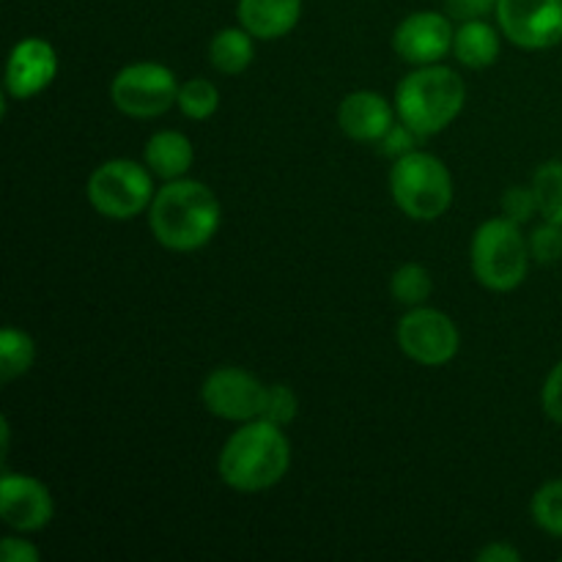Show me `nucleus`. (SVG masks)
<instances>
[{"mask_svg":"<svg viewBox=\"0 0 562 562\" xmlns=\"http://www.w3.org/2000/svg\"><path fill=\"white\" fill-rule=\"evenodd\" d=\"M269 387L241 368H217L206 376L201 398L220 420L250 423L261 420Z\"/></svg>","mask_w":562,"mask_h":562,"instance_id":"nucleus-10","label":"nucleus"},{"mask_svg":"<svg viewBox=\"0 0 562 562\" xmlns=\"http://www.w3.org/2000/svg\"><path fill=\"white\" fill-rule=\"evenodd\" d=\"M395 110L382 93L355 91L338 108V124L346 137L357 143H379L395 124Z\"/></svg>","mask_w":562,"mask_h":562,"instance_id":"nucleus-14","label":"nucleus"},{"mask_svg":"<svg viewBox=\"0 0 562 562\" xmlns=\"http://www.w3.org/2000/svg\"><path fill=\"white\" fill-rule=\"evenodd\" d=\"M541 406L547 412L549 420L562 426V360L549 371L547 382L541 390Z\"/></svg>","mask_w":562,"mask_h":562,"instance_id":"nucleus-28","label":"nucleus"},{"mask_svg":"<svg viewBox=\"0 0 562 562\" xmlns=\"http://www.w3.org/2000/svg\"><path fill=\"white\" fill-rule=\"evenodd\" d=\"M36 360V344L27 333L16 327H5L0 333V379L3 382H14V379L25 376Z\"/></svg>","mask_w":562,"mask_h":562,"instance_id":"nucleus-19","label":"nucleus"},{"mask_svg":"<svg viewBox=\"0 0 562 562\" xmlns=\"http://www.w3.org/2000/svg\"><path fill=\"white\" fill-rule=\"evenodd\" d=\"M532 192L538 201V214L549 223L562 225V162L549 159L532 176Z\"/></svg>","mask_w":562,"mask_h":562,"instance_id":"nucleus-20","label":"nucleus"},{"mask_svg":"<svg viewBox=\"0 0 562 562\" xmlns=\"http://www.w3.org/2000/svg\"><path fill=\"white\" fill-rule=\"evenodd\" d=\"M143 162L148 165L157 179L173 181L184 179L190 173L192 162H195V148H192L190 137L181 135L176 130H162L157 135L148 137L146 151H143Z\"/></svg>","mask_w":562,"mask_h":562,"instance_id":"nucleus-16","label":"nucleus"},{"mask_svg":"<svg viewBox=\"0 0 562 562\" xmlns=\"http://www.w3.org/2000/svg\"><path fill=\"white\" fill-rule=\"evenodd\" d=\"M434 280L431 272H428L423 263H404L393 272L390 278V294H393L395 302L406 307H417L431 296Z\"/></svg>","mask_w":562,"mask_h":562,"instance_id":"nucleus-21","label":"nucleus"},{"mask_svg":"<svg viewBox=\"0 0 562 562\" xmlns=\"http://www.w3.org/2000/svg\"><path fill=\"white\" fill-rule=\"evenodd\" d=\"M536 214H538V201H536V192H532V187L516 184L503 195V217H508L510 223L525 225V223H530Z\"/></svg>","mask_w":562,"mask_h":562,"instance_id":"nucleus-26","label":"nucleus"},{"mask_svg":"<svg viewBox=\"0 0 562 562\" xmlns=\"http://www.w3.org/2000/svg\"><path fill=\"white\" fill-rule=\"evenodd\" d=\"M464 102V80L442 64L417 66L395 88V113L423 137L448 130L461 115Z\"/></svg>","mask_w":562,"mask_h":562,"instance_id":"nucleus-3","label":"nucleus"},{"mask_svg":"<svg viewBox=\"0 0 562 562\" xmlns=\"http://www.w3.org/2000/svg\"><path fill=\"white\" fill-rule=\"evenodd\" d=\"M179 110L192 121H206L220 108V88L212 80L192 77L179 86Z\"/></svg>","mask_w":562,"mask_h":562,"instance_id":"nucleus-22","label":"nucleus"},{"mask_svg":"<svg viewBox=\"0 0 562 562\" xmlns=\"http://www.w3.org/2000/svg\"><path fill=\"white\" fill-rule=\"evenodd\" d=\"M58 75V55L53 44L31 36L14 44L5 66V93L11 99H31L49 88Z\"/></svg>","mask_w":562,"mask_h":562,"instance_id":"nucleus-13","label":"nucleus"},{"mask_svg":"<svg viewBox=\"0 0 562 562\" xmlns=\"http://www.w3.org/2000/svg\"><path fill=\"white\" fill-rule=\"evenodd\" d=\"M88 203L108 220H132L154 201V173L146 162L108 159L88 176Z\"/></svg>","mask_w":562,"mask_h":562,"instance_id":"nucleus-6","label":"nucleus"},{"mask_svg":"<svg viewBox=\"0 0 562 562\" xmlns=\"http://www.w3.org/2000/svg\"><path fill=\"white\" fill-rule=\"evenodd\" d=\"M499 49H503L499 31L486 20H467L456 27L453 55L467 69H486L497 64Z\"/></svg>","mask_w":562,"mask_h":562,"instance_id":"nucleus-17","label":"nucleus"},{"mask_svg":"<svg viewBox=\"0 0 562 562\" xmlns=\"http://www.w3.org/2000/svg\"><path fill=\"white\" fill-rule=\"evenodd\" d=\"M499 0H445L448 5V14L453 20L467 22V20H486L488 14L497 11Z\"/></svg>","mask_w":562,"mask_h":562,"instance_id":"nucleus-29","label":"nucleus"},{"mask_svg":"<svg viewBox=\"0 0 562 562\" xmlns=\"http://www.w3.org/2000/svg\"><path fill=\"white\" fill-rule=\"evenodd\" d=\"M53 497L42 481L5 472L0 481V516L11 530L38 532L53 521Z\"/></svg>","mask_w":562,"mask_h":562,"instance_id":"nucleus-12","label":"nucleus"},{"mask_svg":"<svg viewBox=\"0 0 562 562\" xmlns=\"http://www.w3.org/2000/svg\"><path fill=\"white\" fill-rule=\"evenodd\" d=\"M398 338L401 351L417 366L439 368L448 366L461 349V335L453 318L434 307H412L404 318L398 322Z\"/></svg>","mask_w":562,"mask_h":562,"instance_id":"nucleus-8","label":"nucleus"},{"mask_svg":"<svg viewBox=\"0 0 562 562\" xmlns=\"http://www.w3.org/2000/svg\"><path fill=\"white\" fill-rule=\"evenodd\" d=\"M530 256L538 263H558L562 258V225L543 220V225L530 234Z\"/></svg>","mask_w":562,"mask_h":562,"instance_id":"nucleus-25","label":"nucleus"},{"mask_svg":"<svg viewBox=\"0 0 562 562\" xmlns=\"http://www.w3.org/2000/svg\"><path fill=\"white\" fill-rule=\"evenodd\" d=\"M252 38L256 36L245 27H225V31L214 33L212 44H209V64L220 75H241L256 58Z\"/></svg>","mask_w":562,"mask_h":562,"instance_id":"nucleus-18","label":"nucleus"},{"mask_svg":"<svg viewBox=\"0 0 562 562\" xmlns=\"http://www.w3.org/2000/svg\"><path fill=\"white\" fill-rule=\"evenodd\" d=\"M497 25L521 49H549L562 42V0H499Z\"/></svg>","mask_w":562,"mask_h":562,"instance_id":"nucleus-9","label":"nucleus"},{"mask_svg":"<svg viewBox=\"0 0 562 562\" xmlns=\"http://www.w3.org/2000/svg\"><path fill=\"white\" fill-rule=\"evenodd\" d=\"M390 195L409 220L431 223L453 203V176L442 159L417 148L395 159L390 170Z\"/></svg>","mask_w":562,"mask_h":562,"instance_id":"nucleus-4","label":"nucleus"},{"mask_svg":"<svg viewBox=\"0 0 562 562\" xmlns=\"http://www.w3.org/2000/svg\"><path fill=\"white\" fill-rule=\"evenodd\" d=\"M477 562H521V552L510 543H488L477 552Z\"/></svg>","mask_w":562,"mask_h":562,"instance_id":"nucleus-31","label":"nucleus"},{"mask_svg":"<svg viewBox=\"0 0 562 562\" xmlns=\"http://www.w3.org/2000/svg\"><path fill=\"white\" fill-rule=\"evenodd\" d=\"M291 467V445L283 428L267 420L241 423L220 450L217 470L228 488L258 494L278 486Z\"/></svg>","mask_w":562,"mask_h":562,"instance_id":"nucleus-2","label":"nucleus"},{"mask_svg":"<svg viewBox=\"0 0 562 562\" xmlns=\"http://www.w3.org/2000/svg\"><path fill=\"white\" fill-rule=\"evenodd\" d=\"M223 206L214 190L195 179L165 181L148 206L154 239L173 252H195L214 239Z\"/></svg>","mask_w":562,"mask_h":562,"instance_id":"nucleus-1","label":"nucleus"},{"mask_svg":"<svg viewBox=\"0 0 562 562\" xmlns=\"http://www.w3.org/2000/svg\"><path fill=\"white\" fill-rule=\"evenodd\" d=\"M453 25L439 11H415L393 33V49L412 66L442 64L453 53Z\"/></svg>","mask_w":562,"mask_h":562,"instance_id":"nucleus-11","label":"nucleus"},{"mask_svg":"<svg viewBox=\"0 0 562 562\" xmlns=\"http://www.w3.org/2000/svg\"><path fill=\"white\" fill-rule=\"evenodd\" d=\"M530 241L508 217L486 220L472 236V272L488 291H514L530 269Z\"/></svg>","mask_w":562,"mask_h":562,"instance_id":"nucleus-5","label":"nucleus"},{"mask_svg":"<svg viewBox=\"0 0 562 562\" xmlns=\"http://www.w3.org/2000/svg\"><path fill=\"white\" fill-rule=\"evenodd\" d=\"M0 554L5 562H38V549L31 541H20V538H3L0 543Z\"/></svg>","mask_w":562,"mask_h":562,"instance_id":"nucleus-30","label":"nucleus"},{"mask_svg":"<svg viewBox=\"0 0 562 562\" xmlns=\"http://www.w3.org/2000/svg\"><path fill=\"white\" fill-rule=\"evenodd\" d=\"M420 137L423 135H417L409 124H404V121L398 119L393 126H390L387 135H384L379 143H382L384 157L401 159V157H406V154L417 151V143H420Z\"/></svg>","mask_w":562,"mask_h":562,"instance_id":"nucleus-27","label":"nucleus"},{"mask_svg":"<svg viewBox=\"0 0 562 562\" xmlns=\"http://www.w3.org/2000/svg\"><path fill=\"white\" fill-rule=\"evenodd\" d=\"M239 22L256 38L274 42L289 36L302 16V0H239Z\"/></svg>","mask_w":562,"mask_h":562,"instance_id":"nucleus-15","label":"nucleus"},{"mask_svg":"<svg viewBox=\"0 0 562 562\" xmlns=\"http://www.w3.org/2000/svg\"><path fill=\"white\" fill-rule=\"evenodd\" d=\"M296 409H300V401H296L294 390L285 387V384H269L267 406H263L261 420L285 428L296 417Z\"/></svg>","mask_w":562,"mask_h":562,"instance_id":"nucleus-24","label":"nucleus"},{"mask_svg":"<svg viewBox=\"0 0 562 562\" xmlns=\"http://www.w3.org/2000/svg\"><path fill=\"white\" fill-rule=\"evenodd\" d=\"M176 75L162 64H130L110 82V99L130 119H157L179 102Z\"/></svg>","mask_w":562,"mask_h":562,"instance_id":"nucleus-7","label":"nucleus"},{"mask_svg":"<svg viewBox=\"0 0 562 562\" xmlns=\"http://www.w3.org/2000/svg\"><path fill=\"white\" fill-rule=\"evenodd\" d=\"M532 521L549 536L562 538V477L549 481L532 494Z\"/></svg>","mask_w":562,"mask_h":562,"instance_id":"nucleus-23","label":"nucleus"}]
</instances>
